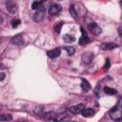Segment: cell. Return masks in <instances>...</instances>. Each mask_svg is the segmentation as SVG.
<instances>
[{"mask_svg":"<svg viewBox=\"0 0 122 122\" xmlns=\"http://www.w3.org/2000/svg\"><path fill=\"white\" fill-rule=\"evenodd\" d=\"M109 114H110V117L113 121H120V120H122V111H120L119 109H116V108L112 109L110 111Z\"/></svg>","mask_w":122,"mask_h":122,"instance_id":"6da1fadb","label":"cell"},{"mask_svg":"<svg viewBox=\"0 0 122 122\" xmlns=\"http://www.w3.org/2000/svg\"><path fill=\"white\" fill-rule=\"evenodd\" d=\"M44 17H45V9H44L43 7H41V8L34 13V15H33V20L38 23V22H41V21L44 19Z\"/></svg>","mask_w":122,"mask_h":122,"instance_id":"7a4b0ae2","label":"cell"},{"mask_svg":"<svg viewBox=\"0 0 122 122\" xmlns=\"http://www.w3.org/2000/svg\"><path fill=\"white\" fill-rule=\"evenodd\" d=\"M88 29L91 30V32L92 33V34H94V35H99L100 33H101V28L96 24V23H94V22H92V23H90L89 25H88Z\"/></svg>","mask_w":122,"mask_h":122,"instance_id":"3957f363","label":"cell"},{"mask_svg":"<svg viewBox=\"0 0 122 122\" xmlns=\"http://www.w3.org/2000/svg\"><path fill=\"white\" fill-rule=\"evenodd\" d=\"M10 42H11L13 45H15V46H22V45L24 44V38H23L22 34L19 33V34L14 35V36L11 38Z\"/></svg>","mask_w":122,"mask_h":122,"instance_id":"277c9868","label":"cell"},{"mask_svg":"<svg viewBox=\"0 0 122 122\" xmlns=\"http://www.w3.org/2000/svg\"><path fill=\"white\" fill-rule=\"evenodd\" d=\"M80 30H81L82 35H81V37L79 38V44H80V45H86V44L90 43L91 39L89 38V36H88L87 32H86L84 30H83V28H80Z\"/></svg>","mask_w":122,"mask_h":122,"instance_id":"5b68a950","label":"cell"},{"mask_svg":"<svg viewBox=\"0 0 122 122\" xmlns=\"http://www.w3.org/2000/svg\"><path fill=\"white\" fill-rule=\"evenodd\" d=\"M61 9L62 8L59 4H53L49 8V13H50V15H55L60 12Z\"/></svg>","mask_w":122,"mask_h":122,"instance_id":"8992f818","label":"cell"},{"mask_svg":"<svg viewBox=\"0 0 122 122\" xmlns=\"http://www.w3.org/2000/svg\"><path fill=\"white\" fill-rule=\"evenodd\" d=\"M84 105L83 104H78V105H75V106H72L69 109V112L73 113V114H77V113H80L82 112V111L84 110Z\"/></svg>","mask_w":122,"mask_h":122,"instance_id":"52a82bcc","label":"cell"},{"mask_svg":"<svg viewBox=\"0 0 122 122\" xmlns=\"http://www.w3.org/2000/svg\"><path fill=\"white\" fill-rule=\"evenodd\" d=\"M6 7H7V10L10 13H15L16 10H17V8H16V4L12 1H7L6 2Z\"/></svg>","mask_w":122,"mask_h":122,"instance_id":"ba28073f","label":"cell"},{"mask_svg":"<svg viewBox=\"0 0 122 122\" xmlns=\"http://www.w3.org/2000/svg\"><path fill=\"white\" fill-rule=\"evenodd\" d=\"M60 53H61V50L59 48H56V49H53V50H51V51H47V55L50 58H56L60 55Z\"/></svg>","mask_w":122,"mask_h":122,"instance_id":"9c48e42d","label":"cell"},{"mask_svg":"<svg viewBox=\"0 0 122 122\" xmlns=\"http://www.w3.org/2000/svg\"><path fill=\"white\" fill-rule=\"evenodd\" d=\"M117 45L115 43H112V42H108V43H102L100 48L104 51H110V50H112L114 48H116Z\"/></svg>","mask_w":122,"mask_h":122,"instance_id":"30bf717a","label":"cell"},{"mask_svg":"<svg viewBox=\"0 0 122 122\" xmlns=\"http://www.w3.org/2000/svg\"><path fill=\"white\" fill-rule=\"evenodd\" d=\"M92 58H93V55H92V53H91V52H85V53L82 55V61H83L85 64H90V63L92 62Z\"/></svg>","mask_w":122,"mask_h":122,"instance_id":"8fae6325","label":"cell"},{"mask_svg":"<svg viewBox=\"0 0 122 122\" xmlns=\"http://www.w3.org/2000/svg\"><path fill=\"white\" fill-rule=\"evenodd\" d=\"M81 89H82V91H83L84 92H88L91 90V85H90V83H89L86 79H84V78L81 79Z\"/></svg>","mask_w":122,"mask_h":122,"instance_id":"7c38bea8","label":"cell"},{"mask_svg":"<svg viewBox=\"0 0 122 122\" xmlns=\"http://www.w3.org/2000/svg\"><path fill=\"white\" fill-rule=\"evenodd\" d=\"M94 111L92 110V109H90V108H88V109H84L83 111H82V112H81V114H82V116L83 117H92L93 115H94Z\"/></svg>","mask_w":122,"mask_h":122,"instance_id":"4fadbf2b","label":"cell"},{"mask_svg":"<svg viewBox=\"0 0 122 122\" xmlns=\"http://www.w3.org/2000/svg\"><path fill=\"white\" fill-rule=\"evenodd\" d=\"M63 39H64V41H65L66 43H72V42L75 41L74 36H72V35H71V34H64V35H63Z\"/></svg>","mask_w":122,"mask_h":122,"instance_id":"5bb4252c","label":"cell"},{"mask_svg":"<svg viewBox=\"0 0 122 122\" xmlns=\"http://www.w3.org/2000/svg\"><path fill=\"white\" fill-rule=\"evenodd\" d=\"M104 92L109 95H113V94H116V92H117V91L115 89H112V88H110V87H105Z\"/></svg>","mask_w":122,"mask_h":122,"instance_id":"9a60e30c","label":"cell"},{"mask_svg":"<svg viewBox=\"0 0 122 122\" xmlns=\"http://www.w3.org/2000/svg\"><path fill=\"white\" fill-rule=\"evenodd\" d=\"M42 3H43V2H41V1H40V2H38V1H34V2L32 3V5H31V9H32V10H38L42 7Z\"/></svg>","mask_w":122,"mask_h":122,"instance_id":"2e32d148","label":"cell"},{"mask_svg":"<svg viewBox=\"0 0 122 122\" xmlns=\"http://www.w3.org/2000/svg\"><path fill=\"white\" fill-rule=\"evenodd\" d=\"M12 119V116L10 114H1L0 115V120L1 121H10Z\"/></svg>","mask_w":122,"mask_h":122,"instance_id":"e0dca14e","label":"cell"},{"mask_svg":"<svg viewBox=\"0 0 122 122\" xmlns=\"http://www.w3.org/2000/svg\"><path fill=\"white\" fill-rule=\"evenodd\" d=\"M55 116L56 114L54 112H48V113H45V118L46 119H55Z\"/></svg>","mask_w":122,"mask_h":122,"instance_id":"ac0fdd59","label":"cell"},{"mask_svg":"<svg viewBox=\"0 0 122 122\" xmlns=\"http://www.w3.org/2000/svg\"><path fill=\"white\" fill-rule=\"evenodd\" d=\"M66 51H67V52H68V54L69 55H72L73 53H74V51H75V49L73 48V47H67L66 49H65Z\"/></svg>","mask_w":122,"mask_h":122,"instance_id":"d6986e66","label":"cell"},{"mask_svg":"<svg viewBox=\"0 0 122 122\" xmlns=\"http://www.w3.org/2000/svg\"><path fill=\"white\" fill-rule=\"evenodd\" d=\"M20 25V20L19 19H13L11 21V27L14 29V28H17L18 26Z\"/></svg>","mask_w":122,"mask_h":122,"instance_id":"ffe728a7","label":"cell"},{"mask_svg":"<svg viewBox=\"0 0 122 122\" xmlns=\"http://www.w3.org/2000/svg\"><path fill=\"white\" fill-rule=\"evenodd\" d=\"M70 11H71V16H72L73 18H76V17H77V13H76V11L74 10V7H73V5L71 6V8H70Z\"/></svg>","mask_w":122,"mask_h":122,"instance_id":"44dd1931","label":"cell"},{"mask_svg":"<svg viewBox=\"0 0 122 122\" xmlns=\"http://www.w3.org/2000/svg\"><path fill=\"white\" fill-rule=\"evenodd\" d=\"M62 22H60V23H58L57 24V26H55V28H54V30H55V31L58 33V32H60V30H61V28H62Z\"/></svg>","mask_w":122,"mask_h":122,"instance_id":"7402d4cb","label":"cell"},{"mask_svg":"<svg viewBox=\"0 0 122 122\" xmlns=\"http://www.w3.org/2000/svg\"><path fill=\"white\" fill-rule=\"evenodd\" d=\"M109 68H110V60L108 59V60H107V62H106V64H105L104 69H105V70H108Z\"/></svg>","mask_w":122,"mask_h":122,"instance_id":"603a6c76","label":"cell"},{"mask_svg":"<svg viewBox=\"0 0 122 122\" xmlns=\"http://www.w3.org/2000/svg\"><path fill=\"white\" fill-rule=\"evenodd\" d=\"M118 34H119V36H122V25L118 28Z\"/></svg>","mask_w":122,"mask_h":122,"instance_id":"cb8c5ba5","label":"cell"},{"mask_svg":"<svg viewBox=\"0 0 122 122\" xmlns=\"http://www.w3.org/2000/svg\"><path fill=\"white\" fill-rule=\"evenodd\" d=\"M0 76H1V77H0V81H3L4 78H5V73H4V72H1V73H0Z\"/></svg>","mask_w":122,"mask_h":122,"instance_id":"d4e9b609","label":"cell"},{"mask_svg":"<svg viewBox=\"0 0 122 122\" xmlns=\"http://www.w3.org/2000/svg\"><path fill=\"white\" fill-rule=\"evenodd\" d=\"M120 6L122 7V1H120Z\"/></svg>","mask_w":122,"mask_h":122,"instance_id":"484cf974","label":"cell"},{"mask_svg":"<svg viewBox=\"0 0 122 122\" xmlns=\"http://www.w3.org/2000/svg\"><path fill=\"white\" fill-rule=\"evenodd\" d=\"M121 109H122V104H121Z\"/></svg>","mask_w":122,"mask_h":122,"instance_id":"4316f807","label":"cell"}]
</instances>
